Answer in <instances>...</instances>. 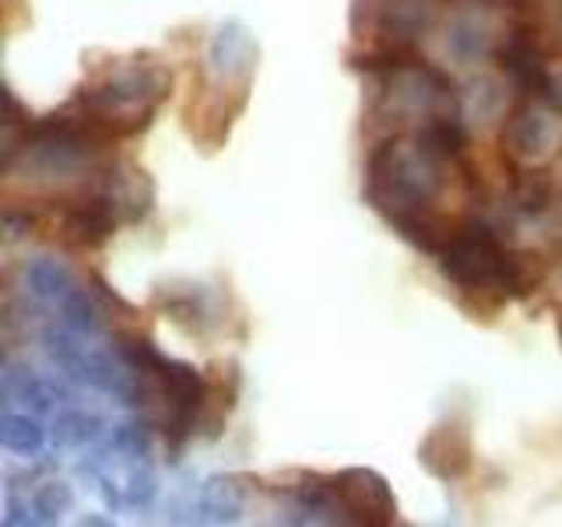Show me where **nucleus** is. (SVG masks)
Wrapping results in <instances>:
<instances>
[{"label":"nucleus","instance_id":"1","mask_svg":"<svg viewBox=\"0 0 562 527\" xmlns=\"http://www.w3.org/2000/svg\"><path fill=\"white\" fill-rule=\"evenodd\" d=\"M436 257L453 285H461L464 292H474V295H488V299H496V303L520 299L535 285L524 257L509 254L496 239V233L479 222L453 228L447 243L436 250Z\"/></svg>","mask_w":562,"mask_h":527},{"label":"nucleus","instance_id":"2","mask_svg":"<svg viewBox=\"0 0 562 527\" xmlns=\"http://www.w3.org/2000/svg\"><path fill=\"white\" fill-rule=\"evenodd\" d=\"M306 496L327 500L330 506H338L341 514H348V520H359V524H391L397 517L391 492H386V485L373 471H345L338 479H330L327 485L313 482Z\"/></svg>","mask_w":562,"mask_h":527},{"label":"nucleus","instance_id":"3","mask_svg":"<svg viewBox=\"0 0 562 527\" xmlns=\"http://www.w3.org/2000/svg\"><path fill=\"white\" fill-rule=\"evenodd\" d=\"M64 236L78 246H102L116 228V208L105 193H88L64 208Z\"/></svg>","mask_w":562,"mask_h":527}]
</instances>
